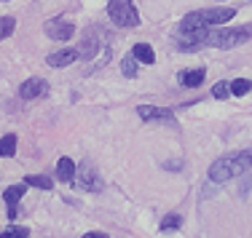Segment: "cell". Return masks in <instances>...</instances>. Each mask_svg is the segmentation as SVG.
<instances>
[{"label": "cell", "mask_w": 252, "mask_h": 238, "mask_svg": "<svg viewBox=\"0 0 252 238\" xmlns=\"http://www.w3.org/2000/svg\"><path fill=\"white\" fill-rule=\"evenodd\" d=\"M250 169H252V147L236 153V156L218 158L209 166V180L212 182H228V180H233V177L244 174V171H250Z\"/></svg>", "instance_id": "cell-1"}, {"label": "cell", "mask_w": 252, "mask_h": 238, "mask_svg": "<svg viewBox=\"0 0 252 238\" xmlns=\"http://www.w3.org/2000/svg\"><path fill=\"white\" fill-rule=\"evenodd\" d=\"M233 16H236L233 8H204L188 14L180 27H218V25H228Z\"/></svg>", "instance_id": "cell-2"}, {"label": "cell", "mask_w": 252, "mask_h": 238, "mask_svg": "<svg viewBox=\"0 0 252 238\" xmlns=\"http://www.w3.org/2000/svg\"><path fill=\"white\" fill-rule=\"evenodd\" d=\"M107 16L118 27H137L140 25V14H137V5L131 0H110L107 3Z\"/></svg>", "instance_id": "cell-3"}, {"label": "cell", "mask_w": 252, "mask_h": 238, "mask_svg": "<svg viewBox=\"0 0 252 238\" xmlns=\"http://www.w3.org/2000/svg\"><path fill=\"white\" fill-rule=\"evenodd\" d=\"M252 38V27H239V29H209L207 46H218V49H233V46L244 43Z\"/></svg>", "instance_id": "cell-4"}, {"label": "cell", "mask_w": 252, "mask_h": 238, "mask_svg": "<svg viewBox=\"0 0 252 238\" xmlns=\"http://www.w3.org/2000/svg\"><path fill=\"white\" fill-rule=\"evenodd\" d=\"M75 180H78V185H81L83 190H89V193H99V190H102V180H99L97 169H92V163H89V160L81 166V169H78Z\"/></svg>", "instance_id": "cell-5"}, {"label": "cell", "mask_w": 252, "mask_h": 238, "mask_svg": "<svg viewBox=\"0 0 252 238\" xmlns=\"http://www.w3.org/2000/svg\"><path fill=\"white\" fill-rule=\"evenodd\" d=\"M43 32L49 35V38H54V40H70L73 32H75V25L67 22V19H49L46 27H43Z\"/></svg>", "instance_id": "cell-6"}, {"label": "cell", "mask_w": 252, "mask_h": 238, "mask_svg": "<svg viewBox=\"0 0 252 238\" xmlns=\"http://www.w3.org/2000/svg\"><path fill=\"white\" fill-rule=\"evenodd\" d=\"M78 56H81V51H78V49H59V51L49 53L46 64H49V67H67V64H73Z\"/></svg>", "instance_id": "cell-7"}, {"label": "cell", "mask_w": 252, "mask_h": 238, "mask_svg": "<svg viewBox=\"0 0 252 238\" xmlns=\"http://www.w3.org/2000/svg\"><path fill=\"white\" fill-rule=\"evenodd\" d=\"M46 94V80L43 78H27L19 88V97L22 99H38Z\"/></svg>", "instance_id": "cell-8"}, {"label": "cell", "mask_w": 252, "mask_h": 238, "mask_svg": "<svg viewBox=\"0 0 252 238\" xmlns=\"http://www.w3.org/2000/svg\"><path fill=\"white\" fill-rule=\"evenodd\" d=\"M142 121H164V123H175V115L169 110H158V107H151V105H140L137 107Z\"/></svg>", "instance_id": "cell-9"}, {"label": "cell", "mask_w": 252, "mask_h": 238, "mask_svg": "<svg viewBox=\"0 0 252 238\" xmlns=\"http://www.w3.org/2000/svg\"><path fill=\"white\" fill-rule=\"evenodd\" d=\"M75 174H78V169H75V163H73V158H59V163H57V177L62 182H73L75 180Z\"/></svg>", "instance_id": "cell-10"}, {"label": "cell", "mask_w": 252, "mask_h": 238, "mask_svg": "<svg viewBox=\"0 0 252 238\" xmlns=\"http://www.w3.org/2000/svg\"><path fill=\"white\" fill-rule=\"evenodd\" d=\"M180 83L183 86H188V88H196V86H201L204 83V70H188V73H183L180 75Z\"/></svg>", "instance_id": "cell-11"}, {"label": "cell", "mask_w": 252, "mask_h": 238, "mask_svg": "<svg viewBox=\"0 0 252 238\" xmlns=\"http://www.w3.org/2000/svg\"><path fill=\"white\" fill-rule=\"evenodd\" d=\"M131 53H134V56L140 59L142 64H153V62H156V53H153V49H151L148 43H137Z\"/></svg>", "instance_id": "cell-12"}, {"label": "cell", "mask_w": 252, "mask_h": 238, "mask_svg": "<svg viewBox=\"0 0 252 238\" xmlns=\"http://www.w3.org/2000/svg\"><path fill=\"white\" fill-rule=\"evenodd\" d=\"M14 153H16V136H14V134L3 136V139H0V156H3V158H11Z\"/></svg>", "instance_id": "cell-13"}, {"label": "cell", "mask_w": 252, "mask_h": 238, "mask_svg": "<svg viewBox=\"0 0 252 238\" xmlns=\"http://www.w3.org/2000/svg\"><path fill=\"white\" fill-rule=\"evenodd\" d=\"M25 185L40 187V190H51V180H49V177H40V174H27L25 177Z\"/></svg>", "instance_id": "cell-14"}, {"label": "cell", "mask_w": 252, "mask_h": 238, "mask_svg": "<svg viewBox=\"0 0 252 238\" xmlns=\"http://www.w3.org/2000/svg\"><path fill=\"white\" fill-rule=\"evenodd\" d=\"M22 195H25V185H11L3 193V198H5V204H8V206H14V204H19Z\"/></svg>", "instance_id": "cell-15"}, {"label": "cell", "mask_w": 252, "mask_h": 238, "mask_svg": "<svg viewBox=\"0 0 252 238\" xmlns=\"http://www.w3.org/2000/svg\"><path fill=\"white\" fill-rule=\"evenodd\" d=\"M137 62H140V59H137L134 53H129V56H124V62H121V70H124V75H126V78H134V75H137Z\"/></svg>", "instance_id": "cell-16"}, {"label": "cell", "mask_w": 252, "mask_h": 238, "mask_svg": "<svg viewBox=\"0 0 252 238\" xmlns=\"http://www.w3.org/2000/svg\"><path fill=\"white\" fill-rule=\"evenodd\" d=\"M250 91H252V83L247 78H239V80L231 83V94H233V97H244V94H250Z\"/></svg>", "instance_id": "cell-17"}, {"label": "cell", "mask_w": 252, "mask_h": 238, "mask_svg": "<svg viewBox=\"0 0 252 238\" xmlns=\"http://www.w3.org/2000/svg\"><path fill=\"white\" fill-rule=\"evenodd\" d=\"M14 29H16V19H14V16H0V40H5Z\"/></svg>", "instance_id": "cell-18"}, {"label": "cell", "mask_w": 252, "mask_h": 238, "mask_svg": "<svg viewBox=\"0 0 252 238\" xmlns=\"http://www.w3.org/2000/svg\"><path fill=\"white\" fill-rule=\"evenodd\" d=\"M180 225H183V217H180V214H166V217L161 219V230H177Z\"/></svg>", "instance_id": "cell-19"}, {"label": "cell", "mask_w": 252, "mask_h": 238, "mask_svg": "<svg viewBox=\"0 0 252 238\" xmlns=\"http://www.w3.org/2000/svg\"><path fill=\"white\" fill-rule=\"evenodd\" d=\"M212 97H215V99H225V97H231V83H225V80L215 83V88H212Z\"/></svg>", "instance_id": "cell-20"}, {"label": "cell", "mask_w": 252, "mask_h": 238, "mask_svg": "<svg viewBox=\"0 0 252 238\" xmlns=\"http://www.w3.org/2000/svg\"><path fill=\"white\" fill-rule=\"evenodd\" d=\"M0 238H30V230L27 228H5Z\"/></svg>", "instance_id": "cell-21"}, {"label": "cell", "mask_w": 252, "mask_h": 238, "mask_svg": "<svg viewBox=\"0 0 252 238\" xmlns=\"http://www.w3.org/2000/svg\"><path fill=\"white\" fill-rule=\"evenodd\" d=\"M83 238H107V233H102V230H92V233H86Z\"/></svg>", "instance_id": "cell-22"}, {"label": "cell", "mask_w": 252, "mask_h": 238, "mask_svg": "<svg viewBox=\"0 0 252 238\" xmlns=\"http://www.w3.org/2000/svg\"><path fill=\"white\" fill-rule=\"evenodd\" d=\"M19 217V209H16V204L14 206H8V219H16Z\"/></svg>", "instance_id": "cell-23"}]
</instances>
